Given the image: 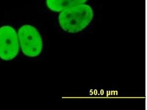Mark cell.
Masks as SVG:
<instances>
[{"instance_id":"obj_1","label":"cell","mask_w":147,"mask_h":110,"mask_svg":"<svg viewBox=\"0 0 147 110\" xmlns=\"http://www.w3.org/2000/svg\"><path fill=\"white\" fill-rule=\"evenodd\" d=\"M94 16V11L90 5L82 4L61 12L59 17V23L64 31L75 33L86 28Z\"/></svg>"},{"instance_id":"obj_2","label":"cell","mask_w":147,"mask_h":110,"mask_svg":"<svg viewBox=\"0 0 147 110\" xmlns=\"http://www.w3.org/2000/svg\"><path fill=\"white\" fill-rule=\"evenodd\" d=\"M21 49L24 54L29 57H36L41 53L43 42L38 31L33 26L26 25L18 31Z\"/></svg>"},{"instance_id":"obj_3","label":"cell","mask_w":147,"mask_h":110,"mask_svg":"<svg viewBox=\"0 0 147 110\" xmlns=\"http://www.w3.org/2000/svg\"><path fill=\"white\" fill-rule=\"evenodd\" d=\"M19 50V40L16 30L9 26L0 28V58L5 61L13 60Z\"/></svg>"},{"instance_id":"obj_4","label":"cell","mask_w":147,"mask_h":110,"mask_svg":"<svg viewBox=\"0 0 147 110\" xmlns=\"http://www.w3.org/2000/svg\"><path fill=\"white\" fill-rule=\"evenodd\" d=\"M88 0H47L48 8L56 12H61L77 5L85 3Z\"/></svg>"}]
</instances>
